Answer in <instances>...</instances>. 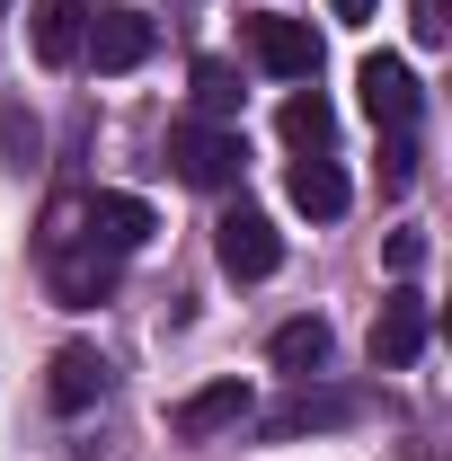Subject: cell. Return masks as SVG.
Returning a JSON list of instances; mask_svg holds the SVG:
<instances>
[{
    "label": "cell",
    "instance_id": "6da1fadb",
    "mask_svg": "<svg viewBox=\"0 0 452 461\" xmlns=\"http://www.w3.org/2000/svg\"><path fill=\"white\" fill-rule=\"evenodd\" d=\"M36 249H45V276H54V293L71 302V311H89V302L115 285V258H107V249H89V230H80V195H62L54 213H45Z\"/></svg>",
    "mask_w": 452,
    "mask_h": 461
},
{
    "label": "cell",
    "instance_id": "ac0fdd59",
    "mask_svg": "<svg viewBox=\"0 0 452 461\" xmlns=\"http://www.w3.org/2000/svg\"><path fill=\"white\" fill-rule=\"evenodd\" d=\"M408 27H417V45H444V36H452V9H444V0H408Z\"/></svg>",
    "mask_w": 452,
    "mask_h": 461
},
{
    "label": "cell",
    "instance_id": "52a82bcc",
    "mask_svg": "<svg viewBox=\"0 0 452 461\" xmlns=\"http://www.w3.org/2000/svg\"><path fill=\"white\" fill-rule=\"evenodd\" d=\"M426 338H435V311H426V293L417 285H399L391 302H382V320H373V364H417L426 355Z\"/></svg>",
    "mask_w": 452,
    "mask_h": 461
},
{
    "label": "cell",
    "instance_id": "7c38bea8",
    "mask_svg": "<svg viewBox=\"0 0 452 461\" xmlns=\"http://www.w3.org/2000/svg\"><path fill=\"white\" fill-rule=\"evenodd\" d=\"M346 195H355V186H346V169L329 160V151L293 160V204H302L311 222H338V213H346Z\"/></svg>",
    "mask_w": 452,
    "mask_h": 461
},
{
    "label": "cell",
    "instance_id": "ba28073f",
    "mask_svg": "<svg viewBox=\"0 0 452 461\" xmlns=\"http://www.w3.org/2000/svg\"><path fill=\"white\" fill-rule=\"evenodd\" d=\"M80 230H89V249H107V258H133L142 240H151V204L142 195H80Z\"/></svg>",
    "mask_w": 452,
    "mask_h": 461
},
{
    "label": "cell",
    "instance_id": "7a4b0ae2",
    "mask_svg": "<svg viewBox=\"0 0 452 461\" xmlns=\"http://www.w3.org/2000/svg\"><path fill=\"white\" fill-rule=\"evenodd\" d=\"M169 169L186 177V186H240V169H249V142H240V124H177L169 133Z\"/></svg>",
    "mask_w": 452,
    "mask_h": 461
},
{
    "label": "cell",
    "instance_id": "30bf717a",
    "mask_svg": "<svg viewBox=\"0 0 452 461\" xmlns=\"http://www.w3.org/2000/svg\"><path fill=\"white\" fill-rule=\"evenodd\" d=\"M27 36H36V62H45V71H71L80 45H89V9H80V0H36V9H27Z\"/></svg>",
    "mask_w": 452,
    "mask_h": 461
},
{
    "label": "cell",
    "instance_id": "9c48e42d",
    "mask_svg": "<svg viewBox=\"0 0 452 461\" xmlns=\"http://www.w3.org/2000/svg\"><path fill=\"white\" fill-rule=\"evenodd\" d=\"M240 417H249V382H204L195 400L169 408V435H177V444H213V435L240 426Z\"/></svg>",
    "mask_w": 452,
    "mask_h": 461
},
{
    "label": "cell",
    "instance_id": "d6986e66",
    "mask_svg": "<svg viewBox=\"0 0 452 461\" xmlns=\"http://www.w3.org/2000/svg\"><path fill=\"white\" fill-rule=\"evenodd\" d=\"M391 267H399V276H417V267H426V240H417V230H391Z\"/></svg>",
    "mask_w": 452,
    "mask_h": 461
},
{
    "label": "cell",
    "instance_id": "44dd1931",
    "mask_svg": "<svg viewBox=\"0 0 452 461\" xmlns=\"http://www.w3.org/2000/svg\"><path fill=\"white\" fill-rule=\"evenodd\" d=\"M329 9H338V18H373V0H329Z\"/></svg>",
    "mask_w": 452,
    "mask_h": 461
},
{
    "label": "cell",
    "instance_id": "3957f363",
    "mask_svg": "<svg viewBox=\"0 0 452 461\" xmlns=\"http://www.w3.org/2000/svg\"><path fill=\"white\" fill-rule=\"evenodd\" d=\"M249 54H258V71H276V80H320V36H311V18L258 9V18H249Z\"/></svg>",
    "mask_w": 452,
    "mask_h": 461
},
{
    "label": "cell",
    "instance_id": "8fae6325",
    "mask_svg": "<svg viewBox=\"0 0 452 461\" xmlns=\"http://www.w3.org/2000/svg\"><path fill=\"white\" fill-rule=\"evenodd\" d=\"M45 400H54L62 417H80L89 400H107V355H98V346H62L54 373H45Z\"/></svg>",
    "mask_w": 452,
    "mask_h": 461
},
{
    "label": "cell",
    "instance_id": "8992f818",
    "mask_svg": "<svg viewBox=\"0 0 452 461\" xmlns=\"http://www.w3.org/2000/svg\"><path fill=\"white\" fill-rule=\"evenodd\" d=\"M213 230H222V240H213V249H222V276H240V285H267V276L284 267V240H276L267 213H249V204H240V213H222Z\"/></svg>",
    "mask_w": 452,
    "mask_h": 461
},
{
    "label": "cell",
    "instance_id": "277c9868",
    "mask_svg": "<svg viewBox=\"0 0 452 461\" xmlns=\"http://www.w3.org/2000/svg\"><path fill=\"white\" fill-rule=\"evenodd\" d=\"M355 89H364V115H373L382 133H417V107H426V89H417V71H408L399 54H364Z\"/></svg>",
    "mask_w": 452,
    "mask_h": 461
},
{
    "label": "cell",
    "instance_id": "ffe728a7",
    "mask_svg": "<svg viewBox=\"0 0 452 461\" xmlns=\"http://www.w3.org/2000/svg\"><path fill=\"white\" fill-rule=\"evenodd\" d=\"M0 142H9L18 160H36V124H18V115H9V107H0Z\"/></svg>",
    "mask_w": 452,
    "mask_h": 461
},
{
    "label": "cell",
    "instance_id": "9a60e30c",
    "mask_svg": "<svg viewBox=\"0 0 452 461\" xmlns=\"http://www.w3.org/2000/svg\"><path fill=\"white\" fill-rule=\"evenodd\" d=\"M346 417H355V400H338V391L311 400V391H302V400H284L276 417H267V435H311V426H346Z\"/></svg>",
    "mask_w": 452,
    "mask_h": 461
},
{
    "label": "cell",
    "instance_id": "4fadbf2b",
    "mask_svg": "<svg viewBox=\"0 0 452 461\" xmlns=\"http://www.w3.org/2000/svg\"><path fill=\"white\" fill-rule=\"evenodd\" d=\"M320 364H329V320H284V329H276V373L311 382Z\"/></svg>",
    "mask_w": 452,
    "mask_h": 461
},
{
    "label": "cell",
    "instance_id": "5b68a950",
    "mask_svg": "<svg viewBox=\"0 0 452 461\" xmlns=\"http://www.w3.org/2000/svg\"><path fill=\"white\" fill-rule=\"evenodd\" d=\"M151 45H160V27H151L142 9H89V45H80V62H98V71H142Z\"/></svg>",
    "mask_w": 452,
    "mask_h": 461
},
{
    "label": "cell",
    "instance_id": "5bb4252c",
    "mask_svg": "<svg viewBox=\"0 0 452 461\" xmlns=\"http://www.w3.org/2000/svg\"><path fill=\"white\" fill-rule=\"evenodd\" d=\"M329 133H338V115H329L320 89H293V98H284V142H293L302 160H311V151H329Z\"/></svg>",
    "mask_w": 452,
    "mask_h": 461
},
{
    "label": "cell",
    "instance_id": "e0dca14e",
    "mask_svg": "<svg viewBox=\"0 0 452 461\" xmlns=\"http://www.w3.org/2000/svg\"><path fill=\"white\" fill-rule=\"evenodd\" d=\"M408 177H417V133H391V142H382V186H408Z\"/></svg>",
    "mask_w": 452,
    "mask_h": 461
},
{
    "label": "cell",
    "instance_id": "2e32d148",
    "mask_svg": "<svg viewBox=\"0 0 452 461\" xmlns=\"http://www.w3.org/2000/svg\"><path fill=\"white\" fill-rule=\"evenodd\" d=\"M195 107H204V124L240 115V71L231 62H195Z\"/></svg>",
    "mask_w": 452,
    "mask_h": 461
}]
</instances>
